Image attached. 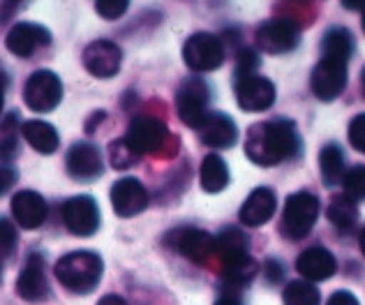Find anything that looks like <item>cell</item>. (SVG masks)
Returning a JSON list of instances; mask_svg holds the SVG:
<instances>
[{
    "mask_svg": "<svg viewBox=\"0 0 365 305\" xmlns=\"http://www.w3.org/2000/svg\"><path fill=\"white\" fill-rule=\"evenodd\" d=\"M247 157L259 167H273L301 152V137L292 120H266L250 128L245 139Z\"/></svg>",
    "mask_w": 365,
    "mask_h": 305,
    "instance_id": "cell-1",
    "label": "cell"
},
{
    "mask_svg": "<svg viewBox=\"0 0 365 305\" xmlns=\"http://www.w3.org/2000/svg\"><path fill=\"white\" fill-rule=\"evenodd\" d=\"M215 252L222 262L225 269V280L229 284H247L252 282L257 273V264L250 254V243L247 236L238 229L229 227L225 232H220L215 236Z\"/></svg>",
    "mask_w": 365,
    "mask_h": 305,
    "instance_id": "cell-2",
    "label": "cell"
},
{
    "mask_svg": "<svg viewBox=\"0 0 365 305\" xmlns=\"http://www.w3.org/2000/svg\"><path fill=\"white\" fill-rule=\"evenodd\" d=\"M53 273L67 291L91 294V291H95V287H98L102 280L104 264L100 259V254L88 252V250H79V252H70V254L61 257Z\"/></svg>",
    "mask_w": 365,
    "mask_h": 305,
    "instance_id": "cell-3",
    "label": "cell"
},
{
    "mask_svg": "<svg viewBox=\"0 0 365 305\" xmlns=\"http://www.w3.org/2000/svg\"><path fill=\"white\" fill-rule=\"evenodd\" d=\"M319 199L310 192H296L292 197H287L284 211H282V222L280 232L289 241H301L307 234L312 232V227L319 217Z\"/></svg>",
    "mask_w": 365,
    "mask_h": 305,
    "instance_id": "cell-4",
    "label": "cell"
},
{
    "mask_svg": "<svg viewBox=\"0 0 365 305\" xmlns=\"http://www.w3.org/2000/svg\"><path fill=\"white\" fill-rule=\"evenodd\" d=\"M208 102H210V88L204 79L199 76H190L180 83L176 93V111L178 118L185 123L187 128L199 130L201 123L208 116Z\"/></svg>",
    "mask_w": 365,
    "mask_h": 305,
    "instance_id": "cell-5",
    "label": "cell"
},
{
    "mask_svg": "<svg viewBox=\"0 0 365 305\" xmlns=\"http://www.w3.org/2000/svg\"><path fill=\"white\" fill-rule=\"evenodd\" d=\"M182 61L192 72H213L225 63V46L210 33H195L182 46Z\"/></svg>",
    "mask_w": 365,
    "mask_h": 305,
    "instance_id": "cell-6",
    "label": "cell"
},
{
    "mask_svg": "<svg viewBox=\"0 0 365 305\" xmlns=\"http://www.w3.org/2000/svg\"><path fill=\"white\" fill-rule=\"evenodd\" d=\"M24 100L33 111H53L63 100V81L61 76L51 70H37L26 81Z\"/></svg>",
    "mask_w": 365,
    "mask_h": 305,
    "instance_id": "cell-7",
    "label": "cell"
},
{
    "mask_svg": "<svg viewBox=\"0 0 365 305\" xmlns=\"http://www.w3.org/2000/svg\"><path fill=\"white\" fill-rule=\"evenodd\" d=\"M63 222L67 227V232L74 236H93L100 229V208L98 202L88 195H79L67 199L63 204Z\"/></svg>",
    "mask_w": 365,
    "mask_h": 305,
    "instance_id": "cell-8",
    "label": "cell"
},
{
    "mask_svg": "<svg viewBox=\"0 0 365 305\" xmlns=\"http://www.w3.org/2000/svg\"><path fill=\"white\" fill-rule=\"evenodd\" d=\"M238 107L245 111H266L275 102V86L259 74H236L234 81Z\"/></svg>",
    "mask_w": 365,
    "mask_h": 305,
    "instance_id": "cell-9",
    "label": "cell"
},
{
    "mask_svg": "<svg viewBox=\"0 0 365 305\" xmlns=\"http://www.w3.org/2000/svg\"><path fill=\"white\" fill-rule=\"evenodd\" d=\"M301 42L299 26L289 19H271L259 26L257 46L266 53H289Z\"/></svg>",
    "mask_w": 365,
    "mask_h": 305,
    "instance_id": "cell-10",
    "label": "cell"
},
{
    "mask_svg": "<svg viewBox=\"0 0 365 305\" xmlns=\"http://www.w3.org/2000/svg\"><path fill=\"white\" fill-rule=\"evenodd\" d=\"M167 243L178 254H182L185 259L195 264H206L210 259V254L215 252V238L208 232H204V229H195V227H180L176 232H171L167 236Z\"/></svg>",
    "mask_w": 365,
    "mask_h": 305,
    "instance_id": "cell-11",
    "label": "cell"
},
{
    "mask_svg": "<svg viewBox=\"0 0 365 305\" xmlns=\"http://www.w3.org/2000/svg\"><path fill=\"white\" fill-rule=\"evenodd\" d=\"M137 155L158 152L167 141V125L153 116H137L128 128V135L123 137Z\"/></svg>",
    "mask_w": 365,
    "mask_h": 305,
    "instance_id": "cell-12",
    "label": "cell"
},
{
    "mask_svg": "<svg viewBox=\"0 0 365 305\" xmlns=\"http://www.w3.org/2000/svg\"><path fill=\"white\" fill-rule=\"evenodd\" d=\"M310 86H312V93L319 100L324 102L335 100L344 91V86H347V63L322 58L317 63V68L312 70Z\"/></svg>",
    "mask_w": 365,
    "mask_h": 305,
    "instance_id": "cell-13",
    "label": "cell"
},
{
    "mask_svg": "<svg viewBox=\"0 0 365 305\" xmlns=\"http://www.w3.org/2000/svg\"><path fill=\"white\" fill-rule=\"evenodd\" d=\"M123 63V51L116 42L111 40H95L86 46L83 51V65L93 76L98 79H109L116 76Z\"/></svg>",
    "mask_w": 365,
    "mask_h": 305,
    "instance_id": "cell-14",
    "label": "cell"
},
{
    "mask_svg": "<svg viewBox=\"0 0 365 305\" xmlns=\"http://www.w3.org/2000/svg\"><path fill=\"white\" fill-rule=\"evenodd\" d=\"M111 206L120 217H134L146 211L148 190L139 178H120L111 187Z\"/></svg>",
    "mask_w": 365,
    "mask_h": 305,
    "instance_id": "cell-15",
    "label": "cell"
},
{
    "mask_svg": "<svg viewBox=\"0 0 365 305\" xmlns=\"http://www.w3.org/2000/svg\"><path fill=\"white\" fill-rule=\"evenodd\" d=\"M5 44L16 58H33L37 49H44V46L51 44V33L40 24L21 21L7 33Z\"/></svg>",
    "mask_w": 365,
    "mask_h": 305,
    "instance_id": "cell-16",
    "label": "cell"
},
{
    "mask_svg": "<svg viewBox=\"0 0 365 305\" xmlns=\"http://www.w3.org/2000/svg\"><path fill=\"white\" fill-rule=\"evenodd\" d=\"M67 174L76 180H95L102 176L104 171V160L98 146L88 144V141H79L70 148L65 157Z\"/></svg>",
    "mask_w": 365,
    "mask_h": 305,
    "instance_id": "cell-17",
    "label": "cell"
},
{
    "mask_svg": "<svg viewBox=\"0 0 365 305\" xmlns=\"http://www.w3.org/2000/svg\"><path fill=\"white\" fill-rule=\"evenodd\" d=\"M16 294L28 303L46 301V296H49V280H46L42 257L37 254L28 257L26 266L16 278Z\"/></svg>",
    "mask_w": 365,
    "mask_h": 305,
    "instance_id": "cell-18",
    "label": "cell"
},
{
    "mask_svg": "<svg viewBox=\"0 0 365 305\" xmlns=\"http://www.w3.org/2000/svg\"><path fill=\"white\" fill-rule=\"evenodd\" d=\"M46 202L35 190H21L12 199V215L21 229H40L46 220Z\"/></svg>",
    "mask_w": 365,
    "mask_h": 305,
    "instance_id": "cell-19",
    "label": "cell"
},
{
    "mask_svg": "<svg viewBox=\"0 0 365 305\" xmlns=\"http://www.w3.org/2000/svg\"><path fill=\"white\" fill-rule=\"evenodd\" d=\"M335 269V257L326 250V247H307L305 252L299 254V262H296V271L303 280L307 282H324L333 278Z\"/></svg>",
    "mask_w": 365,
    "mask_h": 305,
    "instance_id": "cell-20",
    "label": "cell"
},
{
    "mask_svg": "<svg viewBox=\"0 0 365 305\" xmlns=\"http://www.w3.org/2000/svg\"><path fill=\"white\" fill-rule=\"evenodd\" d=\"M199 139L210 148H229L236 144L238 130L236 123L227 113H208L206 120L199 125Z\"/></svg>",
    "mask_w": 365,
    "mask_h": 305,
    "instance_id": "cell-21",
    "label": "cell"
},
{
    "mask_svg": "<svg viewBox=\"0 0 365 305\" xmlns=\"http://www.w3.org/2000/svg\"><path fill=\"white\" fill-rule=\"evenodd\" d=\"M275 192L271 187H257L252 195L245 199L241 208V222L245 227H262L273 217L275 213Z\"/></svg>",
    "mask_w": 365,
    "mask_h": 305,
    "instance_id": "cell-22",
    "label": "cell"
},
{
    "mask_svg": "<svg viewBox=\"0 0 365 305\" xmlns=\"http://www.w3.org/2000/svg\"><path fill=\"white\" fill-rule=\"evenodd\" d=\"M21 135L28 144L37 152H42V155H51L61 144V137H58V132H56V128L51 123H44V120H26L21 128Z\"/></svg>",
    "mask_w": 365,
    "mask_h": 305,
    "instance_id": "cell-23",
    "label": "cell"
},
{
    "mask_svg": "<svg viewBox=\"0 0 365 305\" xmlns=\"http://www.w3.org/2000/svg\"><path fill=\"white\" fill-rule=\"evenodd\" d=\"M354 53V37L347 28H331L322 40V58L349 63Z\"/></svg>",
    "mask_w": 365,
    "mask_h": 305,
    "instance_id": "cell-24",
    "label": "cell"
},
{
    "mask_svg": "<svg viewBox=\"0 0 365 305\" xmlns=\"http://www.w3.org/2000/svg\"><path fill=\"white\" fill-rule=\"evenodd\" d=\"M201 187L206 190V192L215 195V192H222L229 183V169H227V162L215 155V152H210V155L204 157L201 162Z\"/></svg>",
    "mask_w": 365,
    "mask_h": 305,
    "instance_id": "cell-25",
    "label": "cell"
},
{
    "mask_svg": "<svg viewBox=\"0 0 365 305\" xmlns=\"http://www.w3.org/2000/svg\"><path fill=\"white\" fill-rule=\"evenodd\" d=\"M319 171H322V178L324 183L333 187L344 180V152L338 144H329L324 146L319 152Z\"/></svg>",
    "mask_w": 365,
    "mask_h": 305,
    "instance_id": "cell-26",
    "label": "cell"
},
{
    "mask_svg": "<svg viewBox=\"0 0 365 305\" xmlns=\"http://www.w3.org/2000/svg\"><path fill=\"white\" fill-rule=\"evenodd\" d=\"M329 220L333 222L335 229L340 232H351L354 227L359 222V206L354 199H349L347 195H340V197H333V202L329 206Z\"/></svg>",
    "mask_w": 365,
    "mask_h": 305,
    "instance_id": "cell-27",
    "label": "cell"
},
{
    "mask_svg": "<svg viewBox=\"0 0 365 305\" xmlns=\"http://www.w3.org/2000/svg\"><path fill=\"white\" fill-rule=\"evenodd\" d=\"M284 305H322L319 289L307 280H294L284 289Z\"/></svg>",
    "mask_w": 365,
    "mask_h": 305,
    "instance_id": "cell-28",
    "label": "cell"
},
{
    "mask_svg": "<svg viewBox=\"0 0 365 305\" xmlns=\"http://www.w3.org/2000/svg\"><path fill=\"white\" fill-rule=\"evenodd\" d=\"M19 132H21V128L16 125V113H9V116L3 118V123H0V157L3 160H9L16 155Z\"/></svg>",
    "mask_w": 365,
    "mask_h": 305,
    "instance_id": "cell-29",
    "label": "cell"
},
{
    "mask_svg": "<svg viewBox=\"0 0 365 305\" xmlns=\"http://www.w3.org/2000/svg\"><path fill=\"white\" fill-rule=\"evenodd\" d=\"M342 185H344V195L354 199V202L365 199V165L349 169L347 174H344Z\"/></svg>",
    "mask_w": 365,
    "mask_h": 305,
    "instance_id": "cell-30",
    "label": "cell"
},
{
    "mask_svg": "<svg viewBox=\"0 0 365 305\" xmlns=\"http://www.w3.org/2000/svg\"><path fill=\"white\" fill-rule=\"evenodd\" d=\"M109 160L113 169H130L134 162L139 160V155L125 144V139H116V141H111V146H109Z\"/></svg>",
    "mask_w": 365,
    "mask_h": 305,
    "instance_id": "cell-31",
    "label": "cell"
},
{
    "mask_svg": "<svg viewBox=\"0 0 365 305\" xmlns=\"http://www.w3.org/2000/svg\"><path fill=\"white\" fill-rule=\"evenodd\" d=\"M16 250V227L0 217V254H12Z\"/></svg>",
    "mask_w": 365,
    "mask_h": 305,
    "instance_id": "cell-32",
    "label": "cell"
},
{
    "mask_svg": "<svg viewBox=\"0 0 365 305\" xmlns=\"http://www.w3.org/2000/svg\"><path fill=\"white\" fill-rule=\"evenodd\" d=\"M128 3L125 0H100L95 3V12H98L102 19H118L128 12Z\"/></svg>",
    "mask_w": 365,
    "mask_h": 305,
    "instance_id": "cell-33",
    "label": "cell"
},
{
    "mask_svg": "<svg viewBox=\"0 0 365 305\" xmlns=\"http://www.w3.org/2000/svg\"><path fill=\"white\" fill-rule=\"evenodd\" d=\"M349 144L365 152V113H359V116H354L351 123H349Z\"/></svg>",
    "mask_w": 365,
    "mask_h": 305,
    "instance_id": "cell-34",
    "label": "cell"
},
{
    "mask_svg": "<svg viewBox=\"0 0 365 305\" xmlns=\"http://www.w3.org/2000/svg\"><path fill=\"white\" fill-rule=\"evenodd\" d=\"M16 169L7 167V165H0V197L7 195L12 185H16Z\"/></svg>",
    "mask_w": 365,
    "mask_h": 305,
    "instance_id": "cell-35",
    "label": "cell"
},
{
    "mask_svg": "<svg viewBox=\"0 0 365 305\" xmlns=\"http://www.w3.org/2000/svg\"><path fill=\"white\" fill-rule=\"evenodd\" d=\"M326 305H361V303L351 291H335L333 296L326 301Z\"/></svg>",
    "mask_w": 365,
    "mask_h": 305,
    "instance_id": "cell-36",
    "label": "cell"
},
{
    "mask_svg": "<svg viewBox=\"0 0 365 305\" xmlns=\"http://www.w3.org/2000/svg\"><path fill=\"white\" fill-rule=\"evenodd\" d=\"M284 278V269H282V264H277V262H268L266 264V280H271V284H277Z\"/></svg>",
    "mask_w": 365,
    "mask_h": 305,
    "instance_id": "cell-37",
    "label": "cell"
},
{
    "mask_svg": "<svg viewBox=\"0 0 365 305\" xmlns=\"http://www.w3.org/2000/svg\"><path fill=\"white\" fill-rule=\"evenodd\" d=\"M98 305H128L123 296H116V294H107V296H102L98 301Z\"/></svg>",
    "mask_w": 365,
    "mask_h": 305,
    "instance_id": "cell-38",
    "label": "cell"
},
{
    "mask_svg": "<svg viewBox=\"0 0 365 305\" xmlns=\"http://www.w3.org/2000/svg\"><path fill=\"white\" fill-rule=\"evenodd\" d=\"M5 88H7V76L0 70V113H3V104H5Z\"/></svg>",
    "mask_w": 365,
    "mask_h": 305,
    "instance_id": "cell-39",
    "label": "cell"
},
{
    "mask_svg": "<svg viewBox=\"0 0 365 305\" xmlns=\"http://www.w3.org/2000/svg\"><path fill=\"white\" fill-rule=\"evenodd\" d=\"M215 305H241V303H238L236 299H232V296H222Z\"/></svg>",
    "mask_w": 365,
    "mask_h": 305,
    "instance_id": "cell-40",
    "label": "cell"
},
{
    "mask_svg": "<svg viewBox=\"0 0 365 305\" xmlns=\"http://www.w3.org/2000/svg\"><path fill=\"white\" fill-rule=\"evenodd\" d=\"M359 245H361V252L365 254V227H363V232H361V236H359Z\"/></svg>",
    "mask_w": 365,
    "mask_h": 305,
    "instance_id": "cell-41",
    "label": "cell"
},
{
    "mask_svg": "<svg viewBox=\"0 0 365 305\" xmlns=\"http://www.w3.org/2000/svg\"><path fill=\"white\" fill-rule=\"evenodd\" d=\"M361 12H363L361 14V19H363V31H365V5H361Z\"/></svg>",
    "mask_w": 365,
    "mask_h": 305,
    "instance_id": "cell-42",
    "label": "cell"
},
{
    "mask_svg": "<svg viewBox=\"0 0 365 305\" xmlns=\"http://www.w3.org/2000/svg\"><path fill=\"white\" fill-rule=\"evenodd\" d=\"M361 86H363V95H365V70H363V74H361Z\"/></svg>",
    "mask_w": 365,
    "mask_h": 305,
    "instance_id": "cell-43",
    "label": "cell"
},
{
    "mask_svg": "<svg viewBox=\"0 0 365 305\" xmlns=\"http://www.w3.org/2000/svg\"><path fill=\"white\" fill-rule=\"evenodd\" d=\"M0 278H3V262H0Z\"/></svg>",
    "mask_w": 365,
    "mask_h": 305,
    "instance_id": "cell-44",
    "label": "cell"
}]
</instances>
